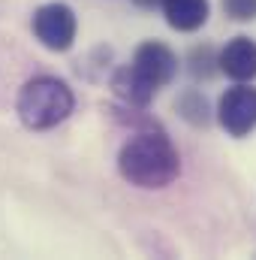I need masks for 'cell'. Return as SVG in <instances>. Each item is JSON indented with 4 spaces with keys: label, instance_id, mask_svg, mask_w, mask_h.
Wrapping results in <instances>:
<instances>
[{
    "label": "cell",
    "instance_id": "obj_1",
    "mask_svg": "<svg viewBox=\"0 0 256 260\" xmlns=\"http://www.w3.org/2000/svg\"><path fill=\"white\" fill-rule=\"evenodd\" d=\"M118 173L124 176V182L142 191H160L178 179L181 154L163 130H139L118 151Z\"/></svg>",
    "mask_w": 256,
    "mask_h": 260
},
{
    "label": "cell",
    "instance_id": "obj_2",
    "mask_svg": "<svg viewBox=\"0 0 256 260\" xmlns=\"http://www.w3.org/2000/svg\"><path fill=\"white\" fill-rule=\"evenodd\" d=\"M178 76V55L160 43V40H148L136 49L133 64L121 67L112 79V91L136 109H145L154 94L160 88H166L172 79Z\"/></svg>",
    "mask_w": 256,
    "mask_h": 260
},
{
    "label": "cell",
    "instance_id": "obj_3",
    "mask_svg": "<svg viewBox=\"0 0 256 260\" xmlns=\"http://www.w3.org/2000/svg\"><path fill=\"white\" fill-rule=\"evenodd\" d=\"M72 106H75V97L66 82L55 79V76H36V79L24 82V88L18 91L15 112L24 127L52 130L69 118Z\"/></svg>",
    "mask_w": 256,
    "mask_h": 260
},
{
    "label": "cell",
    "instance_id": "obj_4",
    "mask_svg": "<svg viewBox=\"0 0 256 260\" xmlns=\"http://www.w3.org/2000/svg\"><path fill=\"white\" fill-rule=\"evenodd\" d=\"M33 37L49 49V52H69L72 43H75V34H78V21H75V12L55 0V3H42L36 12H33Z\"/></svg>",
    "mask_w": 256,
    "mask_h": 260
},
{
    "label": "cell",
    "instance_id": "obj_5",
    "mask_svg": "<svg viewBox=\"0 0 256 260\" xmlns=\"http://www.w3.org/2000/svg\"><path fill=\"white\" fill-rule=\"evenodd\" d=\"M217 121L235 139L256 127V88H250V82H235V88H226V94H220Z\"/></svg>",
    "mask_w": 256,
    "mask_h": 260
},
{
    "label": "cell",
    "instance_id": "obj_6",
    "mask_svg": "<svg viewBox=\"0 0 256 260\" xmlns=\"http://www.w3.org/2000/svg\"><path fill=\"white\" fill-rule=\"evenodd\" d=\"M220 73H226L232 82H253L256 79V40L232 37L220 49Z\"/></svg>",
    "mask_w": 256,
    "mask_h": 260
},
{
    "label": "cell",
    "instance_id": "obj_7",
    "mask_svg": "<svg viewBox=\"0 0 256 260\" xmlns=\"http://www.w3.org/2000/svg\"><path fill=\"white\" fill-rule=\"evenodd\" d=\"M208 15H211L208 0H163V18L178 34L199 30L208 21Z\"/></svg>",
    "mask_w": 256,
    "mask_h": 260
},
{
    "label": "cell",
    "instance_id": "obj_8",
    "mask_svg": "<svg viewBox=\"0 0 256 260\" xmlns=\"http://www.w3.org/2000/svg\"><path fill=\"white\" fill-rule=\"evenodd\" d=\"M175 109H178V115L193 124V127H208V121H211V109H208V100H205V94L199 91V88H187L178 100H175Z\"/></svg>",
    "mask_w": 256,
    "mask_h": 260
},
{
    "label": "cell",
    "instance_id": "obj_9",
    "mask_svg": "<svg viewBox=\"0 0 256 260\" xmlns=\"http://www.w3.org/2000/svg\"><path fill=\"white\" fill-rule=\"evenodd\" d=\"M187 70L193 79H211L220 70V55H214L211 46H196L187 55Z\"/></svg>",
    "mask_w": 256,
    "mask_h": 260
},
{
    "label": "cell",
    "instance_id": "obj_10",
    "mask_svg": "<svg viewBox=\"0 0 256 260\" xmlns=\"http://www.w3.org/2000/svg\"><path fill=\"white\" fill-rule=\"evenodd\" d=\"M226 18L232 21H256V0H220Z\"/></svg>",
    "mask_w": 256,
    "mask_h": 260
},
{
    "label": "cell",
    "instance_id": "obj_11",
    "mask_svg": "<svg viewBox=\"0 0 256 260\" xmlns=\"http://www.w3.org/2000/svg\"><path fill=\"white\" fill-rule=\"evenodd\" d=\"M142 3H154V0H142Z\"/></svg>",
    "mask_w": 256,
    "mask_h": 260
}]
</instances>
